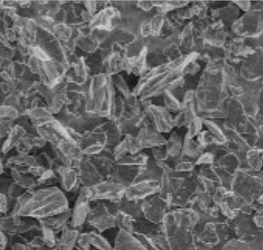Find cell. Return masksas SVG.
Segmentation results:
<instances>
[{"label": "cell", "mask_w": 263, "mask_h": 250, "mask_svg": "<svg viewBox=\"0 0 263 250\" xmlns=\"http://www.w3.org/2000/svg\"><path fill=\"white\" fill-rule=\"evenodd\" d=\"M65 193L56 187L39 189L24 194L18 202L21 216L48 218L62 214L68 210Z\"/></svg>", "instance_id": "6da1fadb"}, {"label": "cell", "mask_w": 263, "mask_h": 250, "mask_svg": "<svg viewBox=\"0 0 263 250\" xmlns=\"http://www.w3.org/2000/svg\"><path fill=\"white\" fill-rule=\"evenodd\" d=\"M168 246L171 250H191V228L195 215L190 210H176L164 217Z\"/></svg>", "instance_id": "7a4b0ae2"}, {"label": "cell", "mask_w": 263, "mask_h": 250, "mask_svg": "<svg viewBox=\"0 0 263 250\" xmlns=\"http://www.w3.org/2000/svg\"><path fill=\"white\" fill-rule=\"evenodd\" d=\"M62 187L65 190H71L77 183V174L74 170L69 168H62L60 170Z\"/></svg>", "instance_id": "30bf717a"}, {"label": "cell", "mask_w": 263, "mask_h": 250, "mask_svg": "<svg viewBox=\"0 0 263 250\" xmlns=\"http://www.w3.org/2000/svg\"><path fill=\"white\" fill-rule=\"evenodd\" d=\"M3 172H4V166H3L2 159L0 157V174H2Z\"/></svg>", "instance_id": "5bb4252c"}, {"label": "cell", "mask_w": 263, "mask_h": 250, "mask_svg": "<svg viewBox=\"0 0 263 250\" xmlns=\"http://www.w3.org/2000/svg\"><path fill=\"white\" fill-rule=\"evenodd\" d=\"M112 250H147L138 238L126 231H121Z\"/></svg>", "instance_id": "52a82bcc"}, {"label": "cell", "mask_w": 263, "mask_h": 250, "mask_svg": "<svg viewBox=\"0 0 263 250\" xmlns=\"http://www.w3.org/2000/svg\"><path fill=\"white\" fill-rule=\"evenodd\" d=\"M18 116L16 108L7 105H0V121L2 120H13Z\"/></svg>", "instance_id": "8fae6325"}, {"label": "cell", "mask_w": 263, "mask_h": 250, "mask_svg": "<svg viewBox=\"0 0 263 250\" xmlns=\"http://www.w3.org/2000/svg\"><path fill=\"white\" fill-rule=\"evenodd\" d=\"M177 135H172L170 140V144L166 149L167 154L170 155H176L182 149V142Z\"/></svg>", "instance_id": "7c38bea8"}, {"label": "cell", "mask_w": 263, "mask_h": 250, "mask_svg": "<svg viewBox=\"0 0 263 250\" xmlns=\"http://www.w3.org/2000/svg\"><path fill=\"white\" fill-rule=\"evenodd\" d=\"M151 113L153 121L156 125V130L161 132H170L173 128V120H172L170 114L165 110L160 108H151L149 109Z\"/></svg>", "instance_id": "8992f818"}, {"label": "cell", "mask_w": 263, "mask_h": 250, "mask_svg": "<svg viewBox=\"0 0 263 250\" xmlns=\"http://www.w3.org/2000/svg\"><path fill=\"white\" fill-rule=\"evenodd\" d=\"M26 135V131L19 125H16L12 128L10 133L7 135V139L3 145L2 151L4 153L8 152L10 149L16 146L21 140L24 139Z\"/></svg>", "instance_id": "9c48e42d"}, {"label": "cell", "mask_w": 263, "mask_h": 250, "mask_svg": "<svg viewBox=\"0 0 263 250\" xmlns=\"http://www.w3.org/2000/svg\"><path fill=\"white\" fill-rule=\"evenodd\" d=\"M165 202L156 194L144 200L143 210L147 218L159 222L165 217Z\"/></svg>", "instance_id": "5b68a950"}, {"label": "cell", "mask_w": 263, "mask_h": 250, "mask_svg": "<svg viewBox=\"0 0 263 250\" xmlns=\"http://www.w3.org/2000/svg\"><path fill=\"white\" fill-rule=\"evenodd\" d=\"M139 148L141 147H156L165 144V140L162 135L158 132L150 129H144L140 132L136 138Z\"/></svg>", "instance_id": "ba28073f"}, {"label": "cell", "mask_w": 263, "mask_h": 250, "mask_svg": "<svg viewBox=\"0 0 263 250\" xmlns=\"http://www.w3.org/2000/svg\"><path fill=\"white\" fill-rule=\"evenodd\" d=\"M160 187L156 180H142L126 187L124 196L130 201L144 200L156 194L160 190Z\"/></svg>", "instance_id": "3957f363"}, {"label": "cell", "mask_w": 263, "mask_h": 250, "mask_svg": "<svg viewBox=\"0 0 263 250\" xmlns=\"http://www.w3.org/2000/svg\"><path fill=\"white\" fill-rule=\"evenodd\" d=\"M90 188L91 200H119L124 196L125 186L118 182L102 181Z\"/></svg>", "instance_id": "277c9868"}, {"label": "cell", "mask_w": 263, "mask_h": 250, "mask_svg": "<svg viewBox=\"0 0 263 250\" xmlns=\"http://www.w3.org/2000/svg\"><path fill=\"white\" fill-rule=\"evenodd\" d=\"M165 95H167V97H165V104H166L167 108L170 111H178L180 108H179V103H178L177 100L172 96L170 91H167Z\"/></svg>", "instance_id": "4fadbf2b"}]
</instances>
